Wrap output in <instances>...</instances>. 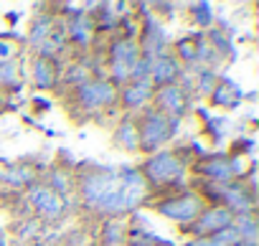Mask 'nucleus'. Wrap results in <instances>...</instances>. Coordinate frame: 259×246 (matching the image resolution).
<instances>
[{
	"mask_svg": "<svg viewBox=\"0 0 259 246\" xmlns=\"http://www.w3.org/2000/svg\"><path fill=\"white\" fill-rule=\"evenodd\" d=\"M76 170V198L84 211L99 218H124L145 206L150 188L138 168L122 165H79Z\"/></svg>",
	"mask_w": 259,
	"mask_h": 246,
	"instance_id": "1",
	"label": "nucleus"
},
{
	"mask_svg": "<svg viewBox=\"0 0 259 246\" xmlns=\"http://www.w3.org/2000/svg\"><path fill=\"white\" fill-rule=\"evenodd\" d=\"M196 160V158H193ZM191 155L186 150H160L155 155H148L138 170L145 178L150 193H160V190H181L188 183V170H191Z\"/></svg>",
	"mask_w": 259,
	"mask_h": 246,
	"instance_id": "2",
	"label": "nucleus"
},
{
	"mask_svg": "<svg viewBox=\"0 0 259 246\" xmlns=\"http://www.w3.org/2000/svg\"><path fill=\"white\" fill-rule=\"evenodd\" d=\"M69 102L74 104V114H84L89 119H97V117H109V119H119L122 112H119V104H117V86L104 79V76H94L89 79L87 84L76 86L74 91H69Z\"/></svg>",
	"mask_w": 259,
	"mask_h": 246,
	"instance_id": "3",
	"label": "nucleus"
},
{
	"mask_svg": "<svg viewBox=\"0 0 259 246\" xmlns=\"http://www.w3.org/2000/svg\"><path fill=\"white\" fill-rule=\"evenodd\" d=\"M206 206H208V203L203 201V195H201L198 190H191V188L150 193L148 201H145V208H150V211H155L158 216H163V218L178 223V228L191 226Z\"/></svg>",
	"mask_w": 259,
	"mask_h": 246,
	"instance_id": "4",
	"label": "nucleus"
},
{
	"mask_svg": "<svg viewBox=\"0 0 259 246\" xmlns=\"http://www.w3.org/2000/svg\"><path fill=\"white\" fill-rule=\"evenodd\" d=\"M181 122H173L168 117H163L160 112H155L153 107L143 109L135 114V127H138V153L140 155H155L160 150H165V145L176 137Z\"/></svg>",
	"mask_w": 259,
	"mask_h": 246,
	"instance_id": "5",
	"label": "nucleus"
},
{
	"mask_svg": "<svg viewBox=\"0 0 259 246\" xmlns=\"http://www.w3.org/2000/svg\"><path fill=\"white\" fill-rule=\"evenodd\" d=\"M140 46L133 38H124V36H112L107 48H104V79H109L117 89L124 86L130 81V71H133L135 61L140 59Z\"/></svg>",
	"mask_w": 259,
	"mask_h": 246,
	"instance_id": "6",
	"label": "nucleus"
},
{
	"mask_svg": "<svg viewBox=\"0 0 259 246\" xmlns=\"http://www.w3.org/2000/svg\"><path fill=\"white\" fill-rule=\"evenodd\" d=\"M26 206L28 211L41 221V223H54L59 218H64L66 208H69V201L61 198L56 190H51L44 180H36L31 188H26Z\"/></svg>",
	"mask_w": 259,
	"mask_h": 246,
	"instance_id": "7",
	"label": "nucleus"
},
{
	"mask_svg": "<svg viewBox=\"0 0 259 246\" xmlns=\"http://www.w3.org/2000/svg\"><path fill=\"white\" fill-rule=\"evenodd\" d=\"M196 178L206 180V185H229L234 183V170H231V158L226 153H208V155H198L191 163V170Z\"/></svg>",
	"mask_w": 259,
	"mask_h": 246,
	"instance_id": "8",
	"label": "nucleus"
},
{
	"mask_svg": "<svg viewBox=\"0 0 259 246\" xmlns=\"http://www.w3.org/2000/svg\"><path fill=\"white\" fill-rule=\"evenodd\" d=\"M150 107L155 112H160L163 117H168L173 122H181V117H186V112L191 109V91H186L181 84L155 86Z\"/></svg>",
	"mask_w": 259,
	"mask_h": 246,
	"instance_id": "9",
	"label": "nucleus"
},
{
	"mask_svg": "<svg viewBox=\"0 0 259 246\" xmlns=\"http://www.w3.org/2000/svg\"><path fill=\"white\" fill-rule=\"evenodd\" d=\"M231 221H234V213H231L229 208L208 203V206L198 213V218H196L191 226L181 228V231H183V236H188V238H211L216 231L231 226Z\"/></svg>",
	"mask_w": 259,
	"mask_h": 246,
	"instance_id": "10",
	"label": "nucleus"
},
{
	"mask_svg": "<svg viewBox=\"0 0 259 246\" xmlns=\"http://www.w3.org/2000/svg\"><path fill=\"white\" fill-rule=\"evenodd\" d=\"M64 28H66V41L71 48H79V51H89L97 46V38H99V31H97V21L92 13L87 11H79L69 18H64Z\"/></svg>",
	"mask_w": 259,
	"mask_h": 246,
	"instance_id": "11",
	"label": "nucleus"
},
{
	"mask_svg": "<svg viewBox=\"0 0 259 246\" xmlns=\"http://www.w3.org/2000/svg\"><path fill=\"white\" fill-rule=\"evenodd\" d=\"M31 86L36 91H56L61 86V61L59 59H46V56H31V69H28Z\"/></svg>",
	"mask_w": 259,
	"mask_h": 246,
	"instance_id": "12",
	"label": "nucleus"
},
{
	"mask_svg": "<svg viewBox=\"0 0 259 246\" xmlns=\"http://www.w3.org/2000/svg\"><path fill=\"white\" fill-rule=\"evenodd\" d=\"M153 84L150 81H127L117 89V104L122 114H138L150 107L153 102Z\"/></svg>",
	"mask_w": 259,
	"mask_h": 246,
	"instance_id": "13",
	"label": "nucleus"
},
{
	"mask_svg": "<svg viewBox=\"0 0 259 246\" xmlns=\"http://www.w3.org/2000/svg\"><path fill=\"white\" fill-rule=\"evenodd\" d=\"M183 66L178 64V59L165 51L155 59H150V84L153 86H168V84H178L183 76Z\"/></svg>",
	"mask_w": 259,
	"mask_h": 246,
	"instance_id": "14",
	"label": "nucleus"
},
{
	"mask_svg": "<svg viewBox=\"0 0 259 246\" xmlns=\"http://www.w3.org/2000/svg\"><path fill=\"white\" fill-rule=\"evenodd\" d=\"M46 8H49V3H46ZM64 26V18H59L56 13H36L33 16V21H31V26H28V46L36 51L38 46H44L59 28Z\"/></svg>",
	"mask_w": 259,
	"mask_h": 246,
	"instance_id": "15",
	"label": "nucleus"
},
{
	"mask_svg": "<svg viewBox=\"0 0 259 246\" xmlns=\"http://www.w3.org/2000/svg\"><path fill=\"white\" fill-rule=\"evenodd\" d=\"M36 180H41V168L33 163H13L11 168H6L0 173V183H6L13 190H26L31 188Z\"/></svg>",
	"mask_w": 259,
	"mask_h": 246,
	"instance_id": "16",
	"label": "nucleus"
},
{
	"mask_svg": "<svg viewBox=\"0 0 259 246\" xmlns=\"http://www.w3.org/2000/svg\"><path fill=\"white\" fill-rule=\"evenodd\" d=\"M41 180L56 190L61 198L69 201V195L76 193V170L74 168H61V165H54L49 173H41Z\"/></svg>",
	"mask_w": 259,
	"mask_h": 246,
	"instance_id": "17",
	"label": "nucleus"
},
{
	"mask_svg": "<svg viewBox=\"0 0 259 246\" xmlns=\"http://www.w3.org/2000/svg\"><path fill=\"white\" fill-rule=\"evenodd\" d=\"M208 99H211V104H213L216 109H236V107L241 104V99H244V91H241L231 79L219 76V81H216L213 91L208 94Z\"/></svg>",
	"mask_w": 259,
	"mask_h": 246,
	"instance_id": "18",
	"label": "nucleus"
},
{
	"mask_svg": "<svg viewBox=\"0 0 259 246\" xmlns=\"http://www.w3.org/2000/svg\"><path fill=\"white\" fill-rule=\"evenodd\" d=\"M114 145L124 153H138V127H135V114H122L114 122Z\"/></svg>",
	"mask_w": 259,
	"mask_h": 246,
	"instance_id": "19",
	"label": "nucleus"
},
{
	"mask_svg": "<svg viewBox=\"0 0 259 246\" xmlns=\"http://www.w3.org/2000/svg\"><path fill=\"white\" fill-rule=\"evenodd\" d=\"M130 236V216L124 218H104L99 228V243L102 246H127Z\"/></svg>",
	"mask_w": 259,
	"mask_h": 246,
	"instance_id": "20",
	"label": "nucleus"
},
{
	"mask_svg": "<svg viewBox=\"0 0 259 246\" xmlns=\"http://www.w3.org/2000/svg\"><path fill=\"white\" fill-rule=\"evenodd\" d=\"M198 41H201V33H188V36H183V38H178L173 43L170 54L178 59V64L183 69L196 66V61H198Z\"/></svg>",
	"mask_w": 259,
	"mask_h": 246,
	"instance_id": "21",
	"label": "nucleus"
},
{
	"mask_svg": "<svg viewBox=\"0 0 259 246\" xmlns=\"http://www.w3.org/2000/svg\"><path fill=\"white\" fill-rule=\"evenodd\" d=\"M23 79H26V74H23L21 61L0 64V94H21Z\"/></svg>",
	"mask_w": 259,
	"mask_h": 246,
	"instance_id": "22",
	"label": "nucleus"
},
{
	"mask_svg": "<svg viewBox=\"0 0 259 246\" xmlns=\"http://www.w3.org/2000/svg\"><path fill=\"white\" fill-rule=\"evenodd\" d=\"M41 233H44V223L36 216H23L21 223L16 226V241L23 246H36Z\"/></svg>",
	"mask_w": 259,
	"mask_h": 246,
	"instance_id": "23",
	"label": "nucleus"
},
{
	"mask_svg": "<svg viewBox=\"0 0 259 246\" xmlns=\"http://www.w3.org/2000/svg\"><path fill=\"white\" fill-rule=\"evenodd\" d=\"M231 226L236 228V233L241 236V241H254V243H256L259 223H256V216H254V213H239V216H234Z\"/></svg>",
	"mask_w": 259,
	"mask_h": 246,
	"instance_id": "24",
	"label": "nucleus"
},
{
	"mask_svg": "<svg viewBox=\"0 0 259 246\" xmlns=\"http://www.w3.org/2000/svg\"><path fill=\"white\" fill-rule=\"evenodd\" d=\"M191 81H193V89L203 96H208L219 81V71L216 69H208V66H198L196 74H191Z\"/></svg>",
	"mask_w": 259,
	"mask_h": 246,
	"instance_id": "25",
	"label": "nucleus"
},
{
	"mask_svg": "<svg viewBox=\"0 0 259 246\" xmlns=\"http://www.w3.org/2000/svg\"><path fill=\"white\" fill-rule=\"evenodd\" d=\"M188 11H191V18H193V23L206 33L211 26H213V21H216V16L211 13L213 11V6L211 3H206V0H201V3H191L188 6Z\"/></svg>",
	"mask_w": 259,
	"mask_h": 246,
	"instance_id": "26",
	"label": "nucleus"
},
{
	"mask_svg": "<svg viewBox=\"0 0 259 246\" xmlns=\"http://www.w3.org/2000/svg\"><path fill=\"white\" fill-rule=\"evenodd\" d=\"M23 51V41L16 36H0V64L18 61Z\"/></svg>",
	"mask_w": 259,
	"mask_h": 246,
	"instance_id": "27",
	"label": "nucleus"
},
{
	"mask_svg": "<svg viewBox=\"0 0 259 246\" xmlns=\"http://www.w3.org/2000/svg\"><path fill=\"white\" fill-rule=\"evenodd\" d=\"M219 246H236L239 241H241V236L236 233V228L234 226H226V228H221V231H216L213 236H211Z\"/></svg>",
	"mask_w": 259,
	"mask_h": 246,
	"instance_id": "28",
	"label": "nucleus"
},
{
	"mask_svg": "<svg viewBox=\"0 0 259 246\" xmlns=\"http://www.w3.org/2000/svg\"><path fill=\"white\" fill-rule=\"evenodd\" d=\"M183 246H219L213 238H188Z\"/></svg>",
	"mask_w": 259,
	"mask_h": 246,
	"instance_id": "29",
	"label": "nucleus"
},
{
	"mask_svg": "<svg viewBox=\"0 0 259 246\" xmlns=\"http://www.w3.org/2000/svg\"><path fill=\"white\" fill-rule=\"evenodd\" d=\"M0 246H8V238H6V233H0Z\"/></svg>",
	"mask_w": 259,
	"mask_h": 246,
	"instance_id": "30",
	"label": "nucleus"
},
{
	"mask_svg": "<svg viewBox=\"0 0 259 246\" xmlns=\"http://www.w3.org/2000/svg\"><path fill=\"white\" fill-rule=\"evenodd\" d=\"M236 246H256V243H254V241H239Z\"/></svg>",
	"mask_w": 259,
	"mask_h": 246,
	"instance_id": "31",
	"label": "nucleus"
},
{
	"mask_svg": "<svg viewBox=\"0 0 259 246\" xmlns=\"http://www.w3.org/2000/svg\"><path fill=\"white\" fill-rule=\"evenodd\" d=\"M0 112H3V94H0Z\"/></svg>",
	"mask_w": 259,
	"mask_h": 246,
	"instance_id": "32",
	"label": "nucleus"
},
{
	"mask_svg": "<svg viewBox=\"0 0 259 246\" xmlns=\"http://www.w3.org/2000/svg\"><path fill=\"white\" fill-rule=\"evenodd\" d=\"M127 246H140V243H127Z\"/></svg>",
	"mask_w": 259,
	"mask_h": 246,
	"instance_id": "33",
	"label": "nucleus"
}]
</instances>
